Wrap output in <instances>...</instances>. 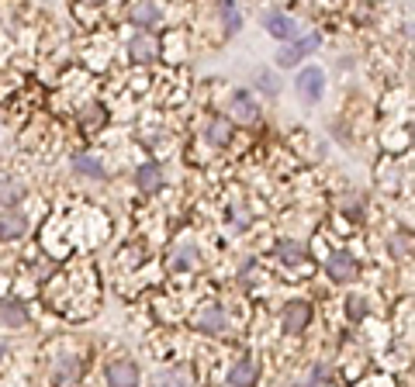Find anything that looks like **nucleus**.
I'll return each mask as SVG.
<instances>
[{"mask_svg": "<svg viewBox=\"0 0 415 387\" xmlns=\"http://www.w3.org/2000/svg\"><path fill=\"white\" fill-rule=\"evenodd\" d=\"M294 86H298V93L305 97V104H318V97H322V90H325V76H322L318 66H308V69L298 73Z\"/></svg>", "mask_w": 415, "mask_h": 387, "instance_id": "1", "label": "nucleus"}, {"mask_svg": "<svg viewBox=\"0 0 415 387\" xmlns=\"http://www.w3.org/2000/svg\"><path fill=\"white\" fill-rule=\"evenodd\" d=\"M194 329H198V332H208V336L225 332V329H228L225 308H222V305H204V308L198 312V318H194Z\"/></svg>", "mask_w": 415, "mask_h": 387, "instance_id": "2", "label": "nucleus"}, {"mask_svg": "<svg viewBox=\"0 0 415 387\" xmlns=\"http://www.w3.org/2000/svg\"><path fill=\"white\" fill-rule=\"evenodd\" d=\"M325 273L336 283H350V280H357V259L350 253H332L325 263Z\"/></svg>", "mask_w": 415, "mask_h": 387, "instance_id": "3", "label": "nucleus"}, {"mask_svg": "<svg viewBox=\"0 0 415 387\" xmlns=\"http://www.w3.org/2000/svg\"><path fill=\"white\" fill-rule=\"evenodd\" d=\"M128 52L135 62H152V59H159V38L149 32H139L128 38Z\"/></svg>", "mask_w": 415, "mask_h": 387, "instance_id": "4", "label": "nucleus"}, {"mask_svg": "<svg viewBox=\"0 0 415 387\" xmlns=\"http://www.w3.org/2000/svg\"><path fill=\"white\" fill-rule=\"evenodd\" d=\"M318 49V35H308V38H301V42H291L287 49H281L277 52V62L281 66H298L305 56H311Z\"/></svg>", "mask_w": 415, "mask_h": 387, "instance_id": "5", "label": "nucleus"}, {"mask_svg": "<svg viewBox=\"0 0 415 387\" xmlns=\"http://www.w3.org/2000/svg\"><path fill=\"white\" fill-rule=\"evenodd\" d=\"M263 28H267L274 38H294V35H298L294 18L284 14V11H267V14H263Z\"/></svg>", "mask_w": 415, "mask_h": 387, "instance_id": "6", "label": "nucleus"}, {"mask_svg": "<svg viewBox=\"0 0 415 387\" xmlns=\"http://www.w3.org/2000/svg\"><path fill=\"white\" fill-rule=\"evenodd\" d=\"M284 332H301V329H308V322H311V305L308 301H291L287 308H284Z\"/></svg>", "mask_w": 415, "mask_h": 387, "instance_id": "7", "label": "nucleus"}, {"mask_svg": "<svg viewBox=\"0 0 415 387\" xmlns=\"http://www.w3.org/2000/svg\"><path fill=\"white\" fill-rule=\"evenodd\" d=\"M232 115L242 125H257L260 121V108H257V101L246 90H235V97H232Z\"/></svg>", "mask_w": 415, "mask_h": 387, "instance_id": "8", "label": "nucleus"}, {"mask_svg": "<svg viewBox=\"0 0 415 387\" xmlns=\"http://www.w3.org/2000/svg\"><path fill=\"white\" fill-rule=\"evenodd\" d=\"M194 263H198V246H191V242H177L174 253H170V259H166L170 273H187Z\"/></svg>", "mask_w": 415, "mask_h": 387, "instance_id": "9", "label": "nucleus"}, {"mask_svg": "<svg viewBox=\"0 0 415 387\" xmlns=\"http://www.w3.org/2000/svg\"><path fill=\"white\" fill-rule=\"evenodd\" d=\"M0 325H8V329H25L28 325V308L14 298H4L0 301Z\"/></svg>", "mask_w": 415, "mask_h": 387, "instance_id": "10", "label": "nucleus"}, {"mask_svg": "<svg viewBox=\"0 0 415 387\" xmlns=\"http://www.w3.org/2000/svg\"><path fill=\"white\" fill-rule=\"evenodd\" d=\"M108 384H118V387L139 384V366H135L132 360H115V363H108Z\"/></svg>", "mask_w": 415, "mask_h": 387, "instance_id": "11", "label": "nucleus"}, {"mask_svg": "<svg viewBox=\"0 0 415 387\" xmlns=\"http://www.w3.org/2000/svg\"><path fill=\"white\" fill-rule=\"evenodd\" d=\"M257 377H260V363H257L253 356H242V360L228 370V384H235V387L257 384Z\"/></svg>", "mask_w": 415, "mask_h": 387, "instance_id": "12", "label": "nucleus"}, {"mask_svg": "<svg viewBox=\"0 0 415 387\" xmlns=\"http://www.w3.org/2000/svg\"><path fill=\"white\" fill-rule=\"evenodd\" d=\"M80 377H83V360L80 356H62L56 363V370H52L56 384H80Z\"/></svg>", "mask_w": 415, "mask_h": 387, "instance_id": "13", "label": "nucleus"}, {"mask_svg": "<svg viewBox=\"0 0 415 387\" xmlns=\"http://www.w3.org/2000/svg\"><path fill=\"white\" fill-rule=\"evenodd\" d=\"M128 21L139 25V28L156 25V21H159V4H156V0H135L132 11H128Z\"/></svg>", "mask_w": 415, "mask_h": 387, "instance_id": "14", "label": "nucleus"}, {"mask_svg": "<svg viewBox=\"0 0 415 387\" xmlns=\"http://www.w3.org/2000/svg\"><path fill=\"white\" fill-rule=\"evenodd\" d=\"M28 232V218L25 215H4L0 218V242H11V239H21Z\"/></svg>", "mask_w": 415, "mask_h": 387, "instance_id": "15", "label": "nucleus"}, {"mask_svg": "<svg viewBox=\"0 0 415 387\" xmlns=\"http://www.w3.org/2000/svg\"><path fill=\"white\" fill-rule=\"evenodd\" d=\"M104 125H108V111H104L101 104H91V108L80 111V128L87 132V135H94V132L104 128Z\"/></svg>", "mask_w": 415, "mask_h": 387, "instance_id": "16", "label": "nucleus"}, {"mask_svg": "<svg viewBox=\"0 0 415 387\" xmlns=\"http://www.w3.org/2000/svg\"><path fill=\"white\" fill-rule=\"evenodd\" d=\"M135 180H139V190H145V194H156V190L163 187V169H159L156 163H145V166L135 173Z\"/></svg>", "mask_w": 415, "mask_h": 387, "instance_id": "17", "label": "nucleus"}, {"mask_svg": "<svg viewBox=\"0 0 415 387\" xmlns=\"http://www.w3.org/2000/svg\"><path fill=\"white\" fill-rule=\"evenodd\" d=\"M208 142L211 145H228V139H232V118H211V125H208Z\"/></svg>", "mask_w": 415, "mask_h": 387, "instance_id": "18", "label": "nucleus"}, {"mask_svg": "<svg viewBox=\"0 0 415 387\" xmlns=\"http://www.w3.org/2000/svg\"><path fill=\"white\" fill-rule=\"evenodd\" d=\"M21 198H25V187H21L18 180H11V176H0V204L14 208Z\"/></svg>", "mask_w": 415, "mask_h": 387, "instance_id": "19", "label": "nucleus"}, {"mask_svg": "<svg viewBox=\"0 0 415 387\" xmlns=\"http://www.w3.org/2000/svg\"><path fill=\"white\" fill-rule=\"evenodd\" d=\"M277 256H281L287 266H301V263H308V249L298 246V242H281V246H277Z\"/></svg>", "mask_w": 415, "mask_h": 387, "instance_id": "20", "label": "nucleus"}, {"mask_svg": "<svg viewBox=\"0 0 415 387\" xmlns=\"http://www.w3.org/2000/svg\"><path fill=\"white\" fill-rule=\"evenodd\" d=\"M73 169H76L80 176H94V180H101V176H104V166H101L94 156H80V159L73 163Z\"/></svg>", "mask_w": 415, "mask_h": 387, "instance_id": "21", "label": "nucleus"}, {"mask_svg": "<svg viewBox=\"0 0 415 387\" xmlns=\"http://www.w3.org/2000/svg\"><path fill=\"white\" fill-rule=\"evenodd\" d=\"M222 18H225V32H228V35H235V32H239V25H242V14L235 11L232 0H222Z\"/></svg>", "mask_w": 415, "mask_h": 387, "instance_id": "22", "label": "nucleus"}, {"mask_svg": "<svg viewBox=\"0 0 415 387\" xmlns=\"http://www.w3.org/2000/svg\"><path fill=\"white\" fill-rule=\"evenodd\" d=\"M346 315H350V322H364L367 301H364V298H350V301H346Z\"/></svg>", "mask_w": 415, "mask_h": 387, "instance_id": "23", "label": "nucleus"}, {"mask_svg": "<svg viewBox=\"0 0 415 387\" xmlns=\"http://www.w3.org/2000/svg\"><path fill=\"white\" fill-rule=\"evenodd\" d=\"M257 86H260V90H267V93H277V90H281L274 73H260V76H257Z\"/></svg>", "mask_w": 415, "mask_h": 387, "instance_id": "24", "label": "nucleus"}, {"mask_svg": "<svg viewBox=\"0 0 415 387\" xmlns=\"http://www.w3.org/2000/svg\"><path fill=\"white\" fill-rule=\"evenodd\" d=\"M332 380V370L329 366H315L311 370V384H329Z\"/></svg>", "mask_w": 415, "mask_h": 387, "instance_id": "25", "label": "nucleus"}, {"mask_svg": "<svg viewBox=\"0 0 415 387\" xmlns=\"http://www.w3.org/2000/svg\"><path fill=\"white\" fill-rule=\"evenodd\" d=\"M391 253H394V256L408 253V235H394V239H391Z\"/></svg>", "mask_w": 415, "mask_h": 387, "instance_id": "26", "label": "nucleus"}, {"mask_svg": "<svg viewBox=\"0 0 415 387\" xmlns=\"http://www.w3.org/2000/svg\"><path fill=\"white\" fill-rule=\"evenodd\" d=\"M232 225H235V228H246V225H249V218H246V211H242V208H239V211H232Z\"/></svg>", "mask_w": 415, "mask_h": 387, "instance_id": "27", "label": "nucleus"}, {"mask_svg": "<svg viewBox=\"0 0 415 387\" xmlns=\"http://www.w3.org/2000/svg\"><path fill=\"white\" fill-rule=\"evenodd\" d=\"M83 4H91V8H101V4H104V0H83Z\"/></svg>", "mask_w": 415, "mask_h": 387, "instance_id": "28", "label": "nucleus"}, {"mask_svg": "<svg viewBox=\"0 0 415 387\" xmlns=\"http://www.w3.org/2000/svg\"><path fill=\"white\" fill-rule=\"evenodd\" d=\"M4 353H8V346H4V342H0V356H4Z\"/></svg>", "mask_w": 415, "mask_h": 387, "instance_id": "29", "label": "nucleus"}]
</instances>
